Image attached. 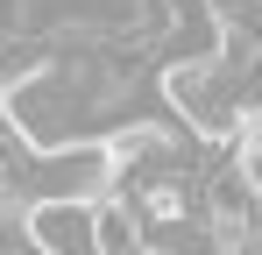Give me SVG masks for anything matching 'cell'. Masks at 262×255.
Returning <instances> with one entry per match:
<instances>
[{
    "instance_id": "cell-3",
    "label": "cell",
    "mask_w": 262,
    "mask_h": 255,
    "mask_svg": "<svg viewBox=\"0 0 262 255\" xmlns=\"http://www.w3.org/2000/svg\"><path fill=\"white\" fill-rule=\"evenodd\" d=\"M36 255H99V206H29Z\"/></svg>"
},
{
    "instance_id": "cell-2",
    "label": "cell",
    "mask_w": 262,
    "mask_h": 255,
    "mask_svg": "<svg viewBox=\"0 0 262 255\" xmlns=\"http://www.w3.org/2000/svg\"><path fill=\"white\" fill-rule=\"evenodd\" d=\"M121 192V163L106 142H71L29 163V206H106Z\"/></svg>"
},
{
    "instance_id": "cell-1",
    "label": "cell",
    "mask_w": 262,
    "mask_h": 255,
    "mask_svg": "<svg viewBox=\"0 0 262 255\" xmlns=\"http://www.w3.org/2000/svg\"><path fill=\"white\" fill-rule=\"evenodd\" d=\"M163 107H170L191 135H206V142H234V135L248 128V114H255L248 92H241V71H234L227 57L163 64Z\"/></svg>"
},
{
    "instance_id": "cell-4",
    "label": "cell",
    "mask_w": 262,
    "mask_h": 255,
    "mask_svg": "<svg viewBox=\"0 0 262 255\" xmlns=\"http://www.w3.org/2000/svg\"><path fill=\"white\" fill-rule=\"evenodd\" d=\"M234 170H241V184L262 199V114H248V128L234 135Z\"/></svg>"
}]
</instances>
